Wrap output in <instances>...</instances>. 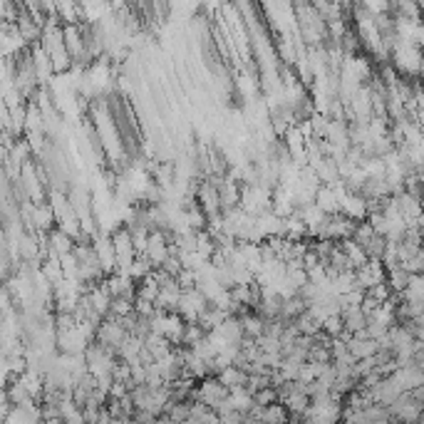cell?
I'll use <instances>...</instances> for the list:
<instances>
[{"instance_id":"277c9868","label":"cell","mask_w":424,"mask_h":424,"mask_svg":"<svg viewBox=\"0 0 424 424\" xmlns=\"http://www.w3.org/2000/svg\"><path fill=\"white\" fill-rule=\"evenodd\" d=\"M144 350H147L154 360H162L174 348H171V343H169L167 337H159V335H152V332H149V335L144 337Z\"/></svg>"},{"instance_id":"7a4b0ae2","label":"cell","mask_w":424,"mask_h":424,"mask_svg":"<svg viewBox=\"0 0 424 424\" xmlns=\"http://www.w3.org/2000/svg\"><path fill=\"white\" fill-rule=\"evenodd\" d=\"M337 248L345 253V258H348V263H350V268H353V271H360V268L367 263L365 250L360 248L358 243H353V241H337Z\"/></svg>"},{"instance_id":"3957f363","label":"cell","mask_w":424,"mask_h":424,"mask_svg":"<svg viewBox=\"0 0 424 424\" xmlns=\"http://www.w3.org/2000/svg\"><path fill=\"white\" fill-rule=\"evenodd\" d=\"M216 380L231 392V390H239V387H246V380H248V375H246L243 370H239V367H234V365H231V367H226V370L218 372Z\"/></svg>"},{"instance_id":"8992f818","label":"cell","mask_w":424,"mask_h":424,"mask_svg":"<svg viewBox=\"0 0 424 424\" xmlns=\"http://www.w3.org/2000/svg\"><path fill=\"white\" fill-rule=\"evenodd\" d=\"M206 337V330H204L202 325H184V335H181V348L191 350L194 345H199Z\"/></svg>"},{"instance_id":"52a82bcc","label":"cell","mask_w":424,"mask_h":424,"mask_svg":"<svg viewBox=\"0 0 424 424\" xmlns=\"http://www.w3.org/2000/svg\"><path fill=\"white\" fill-rule=\"evenodd\" d=\"M320 332H325L327 337H337L343 330V318L340 316H327L325 320L320 323Z\"/></svg>"},{"instance_id":"6da1fadb","label":"cell","mask_w":424,"mask_h":424,"mask_svg":"<svg viewBox=\"0 0 424 424\" xmlns=\"http://www.w3.org/2000/svg\"><path fill=\"white\" fill-rule=\"evenodd\" d=\"M340 318H343V330L350 332V335H358L367 327V318L360 308H345Z\"/></svg>"},{"instance_id":"ba28073f","label":"cell","mask_w":424,"mask_h":424,"mask_svg":"<svg viewBox=\"0 0 424 424\" xmlns=\"http://www.w3.org/2000/svg\"><path fill=\"white\" fill-rule=\"evenodd\" d=\"M273 402H278V392L273 390V387H263L261 392L253 395V404H256V407H268V404Z\"/></svg>"},{"instance_id":"5b68a950","label":"cell","mask_w":424,"mask_h":424,"mask_svg":"<svg viewBox=\"0 0 424 424\" xmlns=\"http://www.w3.org/2000/svg\"><path fill=\"white\" fill-rule=\"evenodd\" d=\"M348 353L353 355L355 360L372 358V355H377V345L372 343V340H367V337H350Z\"/></svg>"}]
</instances>
